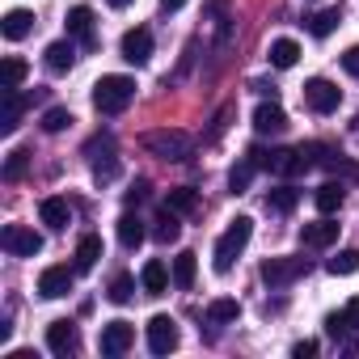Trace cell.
Segmentation results:
<instances>
[{
  "mask_svg": "<svg viewBox=\"0 0 359 359\" xmlns=\"http://www.w3.org/2000/svg\"><path fill=\"white\" fill-rule=\"evenodd\" d=\"M22 81H26V60L9 55L5 60V89H22Z\"/></svg>",
  "mask_w": 359,
  "mask_h": 359,
  "instance_id": "e575fe53",
  "label": "cell"
},
{
  "mask_svg": "<svg viewBox=\"0 0 359 359\" xmlns=\"http://www.w3.org/2000/svg\"><path fill=\"white\" fill-rule=\"evenodd\" d=\"M304 106L313 114H334L342 106V89L334 81H325V76H309L304 81Z\"/></svg>",
  "mask_w": 359,
  "mask_h": 359,
  "instance_id": "277c9868",
  "label": "cell"
},
{
  "mask_svg": "<svg viewBox=\"0 0 359 359\" xmlns=\"http://www.w3.org/2000/svg\"><path fill=\"white\" fill-rule=\"evenodd\" d=\"M300 241L309 245V250H325V245H334L338 241V224L325 216V220H317V224H304L300 229Z\"/></svg>",
  "mask_w": 359,
  "mask_h": 359,
  "instance_id": "9a60e30c",
  "label": "cell"
},
{
  "mask_svg": "<svg viewBox=\"0 0 359 359\" xmlns=\"http://www.w3.org/2000/svg\"><path fill=\"white\" fill-rule=\"evenodd\" d=\"M22 110H26L22 93H18V89H5V114H0V131H5V135H13V131H18Z\"/></svg>",
  "mask_w": 359,
  "mask_h": 359,
  "instance_id": "603a6c76",
  "label": "cell"
},
{
  "mask_svg": "<svg viewBox=\"0 0 359 359\" xmlns=\"http://www.w3.org/2000/svg\"><path fill=\"white\" fill-rule=\"evenodd\" d=\"M250 237H254V220H250V216L229 220V229L220 233V241H216V250H212V266H216V275H229V271H233V262H237V254L250 245Z\"/></svg>",
  "mask_w": 359,
  "mask_h": 359,
  "instance_id": "6da1fadb",
  "label": "cell"
},
{
  "mask_svg": "<svg viewBox=\"0 0 359 359\" xmlns=\"http://www.w3.org/2000/svg\"><path fill=\"white\" fill-rule=\"evenodd\" d=\"M140 283H144V292H148V296H165V292H169V283H173V271H169L161 258H152V262H144Z\"/></svg>",
  "mask_w": 359,
  "mask_h": 359,
  "instance_id": "5bb4252c",
  "label": "cell"
},
{
  "mask_svg": "<svg viewBox=\"0 0 359 359\" xmlns=\"http://www.w3.org/2000/svg\"><path fill=\"white\" fill-rule=\"evenodd\" d=\"M195 275H199V254H191V250H182L173 258V287H191L195 283Z\"/></svg>",
  "mask_w": 359,
  "mask_h": 359,
  "instance_id": "44dd1931",
  "label": "cell"
},
{
  "mask_svg": "<svg viewBox=\"0 0 359 359\" xmlns=\"http://www.w3.org/2000/svg\"><path fill=\"white\" fill-rule=\"evenodd\" d=\"M135 346V325L131 321H106L102 325V355H127Z\"/></svg>",
  "mask_w": 359,
  "mask_h": 359,
  "instance_id": "9c48e42d",
  "label": "cell"
},
{
  "mask_svg": "<svg viewBox=\"0 0 359 359\" xmlns=\"http://www.w3.org/2000/svg\"><path fill=\"white\" fill-rule=\"evenodd\" d=\"M39 220H43L47 229H55V233H64V229L72 224V208H68V199H60V195H51V199H43V203H39Z\"/></svg>",
  "mask_w": 359,
  "mask_h": 359,
  "instance_id": "4fadbf2b",
  "label": "cell"
},
{
  "mask_svg": "<svg viewBox=\"0 0 359 359\" xmlns=\"http://www.w3.org/2000/svg\"><path fill=\"white\" fill-rule=\"evenodd\" d=\"M43 60H47V68H51V72H72V64H76V47H72V39L51 43V47L43 51Z\"/></svg>",
  "mask_w": 359,
  "mask_h": 359,
  "instance_id": "e0dca14e",
  "label": "cell"
},
{
  "mask_svg": "<svg viewBox=\"0 0 359 359\" xmlns=\"http://www.w3.org/2000/svg\"><path fill=\"white\" fill-rule=\"evenodd\" d=\"M342 68H346L351 76H359V47H346V51H342Z\"/></svg>",
  "mask_w": 359,
  "mask_h": 359,
  "instance_id": "8d00e7d4",
  "label": "cell"
},
{
  "mask_svg": "<svg viewBox=\"0 0 359 359\" xmlns=\"http://www.w3.org/2000/svg\"><path fill=\"white\" fill-rule=\"evenodd\" d=\"M135 102V81L131 76H102L97 85H93V106H97V114H123L127 106Z\"/></svg>",
  "mask_w": 359,
  "mask_h": 359,
  "instance_id": "7a4b0ae2",
  "label": "cell"
},
{
  "mask_svg": "<svg viewBox=\"0 0 359 359\" xmlns=\"http://www.w3.org/2000/svg\"><path fill=\"white\" fill-rule=\"evenodd\" d=\"M118 51H123V60L127 64H148V55H152V30H144V26H135V30H127L123 34V43H118Z\"/></svg>",
  "mask_w": 359,
  "mask_h": 359,
  "instance_id": "8fae6325",
  "label": "cell"
},
{
  "mask_svg": "<svg viewBox=\"0 0 359 359\" xmlns=\"http://www.w3.org/2000/svg\"><path fill=\"white\" fill-rule=\"evenodd\" d=\"M177 233H182V220H177V212H173V208H165V212L156 216V229H152V237H156L161 245H169V241H177Z\"/></svg>",
  "mask_w": 359,
  "mask_h": 359,
  "instance_id": "cb8c5ba5",
  "label": "cell"
},
{
  "mask_svg": "<svg viewBox=\"0 0 359 359\" xmlns=\"http://www.w3.org/2000/svg\"><path fill=\"white\" fill-rule=\"evenodd\" d=\"M237 317H241V304H237L233 296H220V300L208 304V321H216V325H229V321H237Z\"/></svg>",
  "mask_w": 359,
  "mask_h": 359,
  "instance_id": "4316f807",
  "label": "cell"
},
{
  "mask_svg": "<svg viewBox=\"0 0 359 359\" xmlns=\"http://www.w3.org/2000/svg\"><path fill=\"white\" fill-rule=\"evenodd\" d=\"M144 148L156 152L161 161H187L191 148H195V140L187 131H177V127H165V131H148L144 135Z\"/></svg>",
  "mask_w": 359,
  "mask_h": 359,
  "instance_id": "3957f363",
  "label": "cell"
},
{
  "mask_svg": "<svg viewBox=\"0 0 359 359\" xmlns=\"http://www.w3.org/2000/svg\"><path fill=\"white\" fill-rule=\"evenodd\" d=\"M346 321H351V330H359V296L346 300Z\"/></svg>",
  "mask_w": 359,
  "mask_h": 359,
  "instance_id": "ab89813d",
  "label": "cell"
},
{
  "mask_svg": "<svg viewBox=\"0 0 359 359\" xmlns=\"http://www.w3.org/2000/svg\"><path fill=\"white\" fill-rule=\"evenodd\" d=\"M309 355H317V342H313V338H304V342L292 346V359H309Z\"/></svg>",
  "mask_w": 359,
  "mask_h": 359,
  "instance_id": "f35d334b",
  "label": "cell"
},
{
  "mask_svg": "<svg viewBox=\"0 0 359 359\" xmlns=\"http://www.w3.org/2000/svg\"><path fill=\"white\" fill-rule=\"evenodd\" d=\"M313 203H317V212H321V216H334V212L346 203L342 182H321V187H317V195H313Z\"/></svg>",
  "mask_w": 359,
  "mask_h": 359,
  "instance_id": "ffe728a7",
  "label": "cell"
},
{
  "mask_svg": "<svg viewBox=\"0 0 359 359\" xmlns=\"http://www.w3.org/2000/svg\"><path fill=\"white\" fill-rule=\"evenodd\" d=\"M254 161H237L233 169H229V187H233V195H245L250 191V182H254Z\"/></svg>",
  "mask_w": 359,
  "mask_h": 359,
  "instance_id": "f1b7e54d",
  "label": "cell"
},
{
  "mask_svg": "<svg viewBox=\"0 0 359 359\" xmlns=\"http://www.w3.org/2000/svg\"><path fill=\"white\" fill-rule=\"evenodd\" d=\"M144 334H148V351H152V355H169V351L177 346V321L165 317V313H156V317L144 325Z\"/></svg>",
  "mask_w": 359,
  "mask_h": 359,
  "instance_id": "52a82bcc",
  "label": "cell"
},
{
  "mask_svg": "<svg viewBox=\"0 0 359 359\" xmlns=\"http://www.w3.org/2000/svg\"><path fill=\"white\" fill-rule=\"evenodd\" d=\"M81 346V334H76V321H68V317H60V321H51L47 325V351L51 355H72Z\"/></svg>",
  "mask_w": 359,
  "mask_h": 359,
  "instance_id": "30bf717a",
  "label": "cell"
},
{
  "mask_svg": "<svg viewBox=\"0 0 359 359\" xmlns=\"http://www.w3.org/2000/svg\"><path fill=\"white\" fill-rule=\"evenodd\" d=\"M266 60H271V68H296V60H300V43L296 39H275L271 43V51H266Z\"/></svg>",
  "mask_w": 359,
  "mask_h": 359,
  "instance_id": "d6986e66",
  "label": "cell"
},
{
  "mask_svg": "<svg viewBox=\"0 0 359 359\" xmlns=\"http://www.w3.org/2000/svg\"><path fill=\"white\" fill-rule=\"evenodd\" d=\"M254 131L258 135H279V131H287V110L271 97V102H262L258 110H254Z\"/></svg>",
  "mask_w": 359,
  "mask_h": 359,
  "instance_id": "7c38bea8",
  "label": "cell"
},
{
  "mask_svg": "<svg viewBox=\"0 0 359 359\" xmlns=\"http://www.w3.org/2000/svg\"><path fill=\"white\" fill-rule=\"evenodd\" d=\"M258 275H262L266 287H287V283H296L300 275H309V258H266V262L258 266Z\"/></svg>",
  "mask_w": 359,
  "mask_h": 359,
  "instance_id": "5b68a950",
  "label": "cell"
},
{
  "mask_svg": "<svg viewBox=\"0 0 359 359\" xmlns=\"http://www.w3.org/2000/svg\"><path fill=\"white\" fill-rule=\"evenodd\" d=\"M296 203H300V191H296V187H287V182H283V187H275V191L266 195V208H271V212H292Z\"/></svg>",
  "mask_w": 359,
  "mask_h": 359,
  "instance_id": "f546056e",
  "label": "cell"
},
{
  "mask_svg": "<svg viewBox=\"0 0 359 359\" xmlns=\"http://www.w3.org/2000/svg\"><path fill=\"white\" fill-rule=\"evenodd\" d=\"M106 296H110L114 304H131V296H135V279H131V275H114Z\"/></svg>",
  "mask_w": 359,
  "mask_h": 359,
  "instance_id": "1f68e13d",
  "label": "cell"
},
{
  "mask_svg": "<svg viewBox=\"0 0 359 359\" xmlns=\"http://www.w3.org/2000/svg\"><path fill=\"white\" fill-rule=\"evenodd\" d=\"M325 271H330V275H355V271H359V250H338V254L325 262Z\"/></svg>",
  "mask_w": 359,
  "mask_h": 359,
  "instance_id": "4dcf8cb0",
  "label": "cell"
},
{
  "mask_svg": "<svg viewBox=\"0 0 359 359\" xmlns=\"http://www.w3.org/2000/svg\"><path fill=\"white\" fill-rule=\"evenodd\" d=\"M144 237H148V233H144V220H140V216H131V212L118 216V241H123L127 250H135Z\"/></svg>",
  "mask_w": 359,
  "mask_h": 359,
  "instance_id": "d4e9b609",
  "label": "cell"
},
{
  "mask_svg": "<svg viewBox=\"0 0 359 359\" xmlns=\"http://www.w3.org/2000/svg\"><path fill=\"white\" fill-rule=\"evenodd\" d=\"M148 199V182H131V191H127V203L135 208V203H144Z\"/></svg>",
  "mask_w": 359,
  "mask_h": 359,
  "instance_id": "74e56055",
  "label": "cell"
},
{
  "mask_svg": "<svg viewBox=\"0 0 359 359\" xmlns=\"http://www.w3.org/2000/svg\"><path fill=\"white\" fill-rule=\"evenodd\" d=\"M182 5H187V0H161V9H165V13H177Z\"/></svg>",
  "mask_w": 359,
  "mask_h": 359,
  "instance_id": "60d3db41",
  "label": "cell"
},
{
  "mask_svg": "<svg viewBox=\"0 0 359 359\" xmlns=\"http://www.w3.org/2000/svg\"><path fill=\"white\" fill-rule=\"evenodd\" d=\"M26 165H30V152H26V148L9 152V161H5V182H18V177L26 173Z\"/></svg>",
  "mask_w": 359,
  "mask_h": 359,
  "instance_id": "836d02e7",
  "label": "cell"
},
{
  "mask_svg": "<svg viewBox=\"0 0 359 359\" xmlns=\"http://www.w3.org/2000/svg\"><path fill=\"white\" fill-rule=\"evenodd\" d=\"M338 22H342V18H338V9H317V13H309V18H304V30H309L313 39H330V34L338 30Z\"/></svg>",
  "mask_w": 359,
  "mask_h": 359,
  "instance_id": "7402d4cb",
  "label": "cell"
},
{
  "mask_svg": "<svg viewBox=\"0 0 359 359\" xmlns=\"http://www.w3.org/2000/svg\"><path fill=\"white\" fill-rule=\"evenodd\" d=\"M346 330H351V321H346V309H342V313H330V317H325V334H330V338H342Z\"/></svg>",
  "mask_w": 359,
  "mask_h": 359,
  "instance_id": "d590c367",
  "label": "cell"
},
{
  "mask_svg": "<svg viewBox=\"0 0 359 359\" xmlns=\"http://www.w3.org/2000/svg\"><path fill=\"white\" fill-rule=\"evenodd\" d=\"M76 266H47L43 275H39V296H47V300H60V296H68L72 292V283H76Z\"/></svg>",
  "mask_w": 359,
  "mask_h": 359,
  "instance_id": "ba28073f",
  "label": "cell"
},
{
  "mask_svg": "<svg viewBox=\"0 0 359 359\" xmlns=\"http://www.w3.org/2000/svg\"><path fill=\"white\" fill-rule=\"evenodd\" d=\"M68 39H81V43L93 47V9L89 5L68 9Z\"/></svg>",
  "mask_w": 359,
  "mask_h": 359,
  "instance_id": "2e32d148",
  "label": "cell"
},
{
  "mask_svg": "<svg viewBox=\"0 0 359 359\" xmlns=\"http://www.w3.org/2000/svg\"><path fill=\"white\" fill-rule=\"evenodd\" d=\"M0 30H5L9 43H18V39H26V34L34 30V13H30V9H9L5 22H0Z\"/></svg>",
  "mask_w": 359,
  "mask_h": 359,
  "instance_id": "ac0fdd59",
  "label": "cell"
},
{
  "mask_svg": "<svg viewBox=\"0 0 359 359\" xmlns=\"http://www.w3.org/2000/svg\"><path fill=\"white\" fill-rule=\"evenodd\" d=\"M68 123H72V110H68V106H51V110L43 114V131H51V135H60Z\"/></svg>",
  "mask_w": 359,
  "mask_h": 359,
  "instance_id": "d6a6232c",
  "label": "cell"
},
{
  "mask_svg": "<svg viewBox=\"0 0 359 359\" xmlns=\"http://www.w3.org/2000/svg\"><path fill=\"white\" fill-rule=\"evenodd\" d=\"M106 5H110V9H127V5H131V0H106Z\"/></svg>",
  "mask_w": 359,
  "mask_h": 359,
  "instance_id": "b9f144b4",
  "label": "cell"
},
{
  "mask_svg": "<svg viewBox=\"0 0 359 359\" xmlns=\"http://www.w3.org/2000/svg\"><path fill=\"white\" fill-rule=\"evenodd\" d=\"M97 258H102V237H81V245H76V271H93L97 266Z\"/></svg>",
  "mask_w": 359,
  "mask_h": 359,
  "instance_id": "484cf974",
  "label": "cell"
},
{
  "mask_svg": "<svg viewBox=\"0 0 359 359\" xmlns=\"http://www.w3.org/2000/svg\"><path fill=\"white\" fill-rule=\"evenodd\" d=\"M165 208H173L177 216H191V212L199 208V191H191V187H177V191H169Z\"/></svg>",
  "mask_w": 359,
  "mask_h": 359,
  "instance_id": "83f0119b",
  "label": "cell"
},
{
  "mask_svg": "<svg viewBox=\"0 0 359 359\" xmlns=\"http://www.w3.org/2000/svg\"><path fill=\"white\" fill-rule=\"evenodd\" d=\"M0 245H5V254H13V258H34L43 250V237L34 229H26V224H9L0 233Z\"/></svg>",
  "mask_w": 359,
  "mask_h": 359,
  "instance_id": "8992f818",
  "label": "cell"
}]
</instances>
